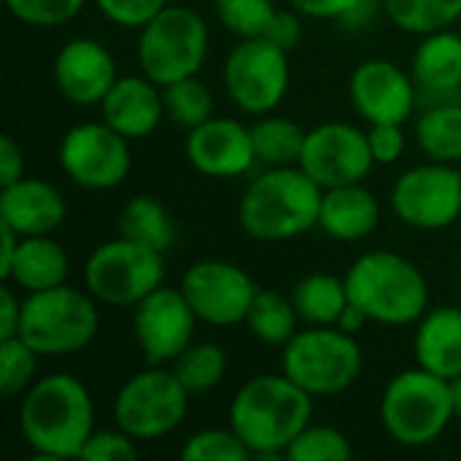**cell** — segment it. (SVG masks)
Returning <instances> with one entry per match:
<instances>
[{
  "label": "cell",
  "mask_w": 461,
  "mask_h": 461,
  "mask_svg": "<svg viewBox=\"0 0 461 461\" xmlns=\"http://www.w3.org/2000/svg\"><path fill=\"white\" fill-rule=\"evenodd\" d=\"M19 429L35 459H78L95 432L89 389L68 373L38 378L22 397Z\"/></svg>",
  "instance_id": "6da1fadb"
},
{
  "label": "cell",
  "mask_w": 461,
  "mask_h": 461,
  "mask_svg": "<svg viewBox=\"0 0 461 461\" xmlns=\"http://www.w3.org/2000/svg\"><path fill=\"white\" fill-rule=\"evenodd\" d=\"M313 419V394L286 373L246 381L230 402V427L251 456H284Z\"/></svg>",
  "instance_id": "7a4b0ae2"
},
{
  "label": "cell",
  "mask_w": 461,
  "mask_h": 461,
  "mask_svg": "<svg viewBox=\"0 0 461 461\" xmlns=\"http://www.w3.org/2000/svg\"><path fill=\"white\" fill-rule=\"evenodd\" d=\"M321 194L324 189L300 165L267 167L246 186L238 221L254 240H292L319 227Z\"/></svg>",
  "instance_id": "3957f363"
},
{
  "label": "cell",
  "mask_w": 461,
  "mask_h": 461,
  "mask_svg": "<svg viewBox=\"0 0 461 461\" xmlns=\"http://www.w3.org/2000/svg\"><path fill=\"white\" fill-rule=\"evenodd\" d=\"M348 300L375 324L408 327L429 311V284L402 254L367 251L346 273Z\"/></svg>",
  "instance_id": "277c9868"
},
{
  "label": "cell",
  "mask_w": 461,
  "mask_h": 461,
  "mask_svg": "<svg viewBox=\"0 0 461 461\" xmlns=\"http://www.w3.org/2000/svg\"><path fill=\"white\" fill-rule=\"evenodd\" d=\"M378 419L394 443L405 448L432 446L454 421L448 381L424 367L397 373L381 394Z\"/></svg>",
  "instance_id": "5b68a950"
},
{
  "label": "cell",
  "mask_w": 461,
  "mask_h": 461,
  "mask_svg": "<svg viewBox=\"0 0 461 461\" xmlns=\"http://www.w3.org/2000/svg\"><path fill=\"white\" fill-rule=\"evenodd\" d=\"M100 313L89 292L68 284L32 292L22 300L19 338L41 357L78 354L97 338Z\"/></svg>",
  "instance_id": "8992f818"
},
{
  "label": "cell",
  "mask_w": 461,
  "mask_h": 461,
  "mask_svg": "<svg viewBox=\"0 0 461 461\" xmlns=\"http://www.w3.org/2000/svg\"><path fill=\"white\" fill-rule=\"evenodd\" d=\"M211 32L205 19L186 5H167L138 30V65L154 84L197 76L208 59Z\"/></svg>",
  "instance_id": "52a82bcc"
},
{
  "label": "cell",
  "mask_w": 461,
  "mask_h": 461,
  "mask_svg": "<svg viewBox=\"0 0 461 461\" xmlns=\"http://www.w3.org/2000/svg\"><path fill=\"white\" fill-rule=\"evenodd\" d=\"M281 365L308 394L338 397L359 381L365 354L340 327H305L284 346Z\"/></svg>",
  "instance_id": "ba28073f"
},
{
  "label": "cell",
  "mask_w": 461,
  "mask_h": 461,
  "mask_svg": "<svg viewBox=\"0 0 461 461\" xmlns=\"http://www.w3.org/2000/svg\"><path fill=\"white\" fill-rule=\"evenodd\" d=\"M86 292L113 308H135L165 284V254L124 235L100 243L84 265Z\"/></svg>",
  "instance_id": "9c48e42d"
},
{
  "label": "cell",
  "mask_w": 461,
  "mask_h": 461,
  "mask_svg": "<svg viewBox=\"0 0 461 461\" xmlns=\"http://www.w3.org/2000/svg\"><path fill=\"white\" fill-rule=\"evenodd\" d=\"M189 392L165 365H149L122 384L113 400L116 427L138 443L176 432L189 411Z\"/></svg>",
  "instance_id": "30bf717a"
},
{
  "label": "cell",
  "mask_w": 461,
  "mask_h": 461,
  "mask_svg": "<svg viewBox=\"0 0 461 461\" xmlns=\"http://www.w3.org/2000/svg\"><path fill=\"white\" fill-rule=\"evenodd\" d=\"M289 51L267 38L238 41L221 70L224 92L251 116L273 113L289 92Z\"/></svg>",
  "instance_id": "8fae6325"
},
{
  "label": "cell",
  "mask_w": 461,
  "mask_h": 461,
  "mask_svg": "<svg viewBox=\"0 0 461 461\" xmlns=\"http://www.w3.org/2000/svg\"><path fill=\"white\" fill-rule=\"evenodd\" d=\"M394 216L421 232H438L461 216V170L451 162H424L405 170L392 186Z\"/></svg>",
  "instance_id": "7c38bea8"
},
{
  "label": "cell",
  "mask_w": 461,
  "mask_h": 461,
  "mask_svg": "<svg viewBox=\"0 0 461 461\" xmlns=\"http://www.w3.org/2000/svg\"><path fill=\"white\" fill-rule=\"evenodd\" d=\"M57 159L62 173L89 192L122 186L132 170L130 140L105 122H81L70 127L59 140Z\"/></svg>",
  "instance_id": "4fadbf2b"
},
{
  "label": "cell",
  "mask_w": 461,
  "mask_h": 461,
  "mask_svg": "<svg viewBox=\"0 0 461 461\" xmlns=\"http://www.w3.org/2000/svg\"><path fill=\"white\" fill-rule=\"evenodd\" d=\"M181 292L200 321L211 327H235L246 321L259 286L235 262L200 259L184 273Z\"/></svg>",
  "instance_id": "5bb4252c"
},
{
  "label": "cell",
  "mask_w": 461,
  "mask_h": 461,
  "mask_svg": "<svg viewBox=\"0 0 461 461\" xmlns=\"http://www.w3.org/2000/svg\"><path fill=\"white\" fill-rule=\"evenodd\" d=\"M197 313L181 286H159L132 308V332L146 365H173L192 343Z\"/></svg>",
  "instance_id": "9a60e30c"
},
{
  "label": "cell",
  "mask_w": 461,
  "mask_h": 461,
  "mask_svg": "<svg viewBox=\"0 0 461 461\" xmlns=\"http://www.w3.org/2000/svg\"><path fill=\"white\" fill-rule=\"evenodd\" d=\"M300 167L321 189L365 181L375 167L367 132L348 122H324L308 130Z\"/></svg>",
  "instance_id": "2e32d148"
},
{
  "label": "cell",
  "mask_w": 461,
  "mask_h": 461,
  "mask_svg": "<svg viewBox=\"0 0 461 461\" xmlns=\"http://www.w3.org/2000/svg\"><path fill=\"white\" fill-rule=\"evenodd\" d=\"M348 95L367 124H405L416 105V81L389 59H365L351 73Z\"/></svg>",
  "instance_id": "e0dca14e"
},
{
  "label": "cell",
  "mask_w": 461,
  "mask_h": 461,
  "mask_svg": "<svg viewBox=\"0 0 461 461\" xmlns=\"http://www.w3.org/2000/svg\"><path fill=\"white\" fill-rule=\"evenodd\" d=\"M184 151L189 165L208 178H238L257 165L251 127L227 116H211L189 130Z\"/></svg>",
  "instance_id": "ac0fdd59"
},
{
  "label": "cell",
  "mask_w": 461,
  "mask_h": 461,
  "mask_svg": "<svg viewBox=\"0 0 461 461\" xmlns=\"http://www.w3.org/2000/svg\"><path fill=\"white\" fill-rule=\"evenodd\" d=\"M57 92L73 105H100L116 84L119 70L113 54L92 38H73L59 46L51 65Z\"/></svg>",
  "instance_id": "d6986e66"
},
{
  "label": "cell",
  "mask_w": 461,
  "mask_h": 461,
  "mask_svg": "<svg viewBox=\"0 0 461 461\" xmlns=\"http://www.w3.org/2000/svg\"><path fill=\"white\" fill-rule=\"evenodd\" d=\"M68 216L62 192L41 178H19L0 186V224L11 227L22 238L51 235Z\"/></svg>",
  "instance_id": "ffe728a7"
},
{
  "label": "cell",
  "mask_w": 461,
  "mask_h": 461,
  "mask_svg": "<svg viewBox=\"0 0 461 461\" xmlns=\"http://www.w3.org/2000/svg\"><path fill=\"white\" fill-rule=\"evenodd\" d=\"M103 122L122 132L127 140L151 135L165 119L162 86L149 76H119L100 103Z\"/></svg>",
  "instance_id": "44dd1931"
},
{
  "label": "cell",
  "mask_w": 461,
  "mask_h": 461,
  "mask_svg": "<svg viewBox=\"0 0 461 461\" xmlns=\"http://www.w3.org/2000/svg\"><path fill=\"white\" fill-rule=\"evenodd\" d=\"M378 221H381V203L362 181L324 189L319 230H324L330 238L343 243H357L373 235L378 230Z\"/></svg>",
  "instance_id": "7402d4cb"
},
{
  "label": "cell",
  "mask_w": 461,
  "mask_h": 461,
  "mask_svg": "<svg viewBox=\"0 0 461 461\" xmlns=\"http://www.w3.org/2000/svg\"><path fill=\"white\" fill-rule=\"evenodd\" d=\"M413 351L419 367L446 381L461 375V308H429L419 319Z\"/></svg>",
  "instance_id": "603a6c76"
},
{
  "label": "cell",
  "mask_w": 461,
  "mask_h": 461,
  "mask_svg": "<svg viewBox=\"0 0 461 461\" xmlns=\"http://www.w3.org/2000/svg\"><path fill=\"white\" fill-rule=\"evenodd\" d=\"M70 273L68 251L51 235H27L19 240L16 257L3 276V281L14 284L24 294L62 286Z\"/></svg>",
  "instance_id": "cb8c5ba5"
},
{
  "label": "cell",
  "mask_w": 461,
  "mask_h": 461,
  "mask_svg": "<svg viewBox=\"0 0 461 461\" xmlns=\"http://www.w3.org/2000/svg\"><path fill=\"white\" fill-rule=\"evenodd\" d=\"M411 76L429 95H454L461 86V32L438 30L421 35Z\"/></svg>",
  "instance_id": "d4e9b609"
},
{
  "label": "cell",
  "mask_w": 461,
  "mask_h": 461,
  "mask_svg": "<svg viewBox=\"0 0 461 461\" xmlns=\"http://www.w3.org/2000/svg\"><path fill=\"white\" fill-rule=\"evenodd\" d=\"M292 303L300 321H305L308 327H335L348 305L346 278H338L332 273H311L297 281Z\"/></svg>",
  "instance_id": "484cf974"
},
{
  "label": "cell",
  "mask_w": 461,
  "mask_h": 461,
  "mask_svg": "<svg viewBox=\"0 0 461 461\" xmlns=\"http://www.w3.org/2000/svg\"><path fill=\"white\" fill-rule=\"evenodd\" d=\"M119 235L167 254L176 243V224L157 197L135 194L119 213Z\"/></svg>",
  "instance_id": "4316f807"
},
{
  "label": "cell",
  "mask_w": 461,
  "mask_h": 461,
  "mask_svg": "<svg viewBox=\"0 0 461 461\" xmlns=\"http://www.w3.org/2000/svg\"><path fill=\"white\" fill-rule=\"evenodd\" d=\"M308 130L286 116L265 113L251 124V140L257 151V165L265 167H292L300 165Z\"/></svg>",
  "instance_id": "83f0119b"
},
{
  "label": "cell",
  "mask_w": 461,
  "mask_h": 461,
  "mask_svg": "<svg viewBox=\"0 0 461 461\" xmlns=\"http://www.w3.org/2000/svg\"><path fill=\"white\" fill-rule=\"evenodd\" d=\"M416 143L435 162L459 165L461 159V105L440 103L424 111L416 122Z\"/></svg>",
  "instance_id": "f1b7e54d"
},
{
  "label": "cell",
  "mask_w": 461,
  "mask_h": 461,
  "mask_svg": "<svg viewBox=\"0 0 461 461\" xmlns=\"http://www.w3.org/2000/svg\"><path fill=\"white\" fill-rule=\"evenodd\" d=\"M251 335L267 346H286L300 330V316H297V308L292 303V297H284L273 289H259L249 313H246V321H243Z\"/></svg>",
  "instance_id": "f546056e"
},
{
  "label": "cell",
  "mask_w": 461,
  "mask_h": 461,
  "mask_svg": "<svg viewBox=\"0 0 461 461\" xmlns=\"http://www.w3.org/2000/svg\"><path fill=\"white\" fill-rule=\"evenodd\" d=\"M386 16L405 32L429 35L461 19V0H384Z\"/></svg>",
  "instance_id": "4dcf8cb0"
},
{
  "label": "cell",
  "mask_w": 461,
  "mask_h": 461,
  "mask_svg": "<svg viewBox=\"0 0 461 461\" xmlns=\"http://www.w3.org/2000/svg\"><path fill=\"white\" fill-rule=\"evenodd\" d=\"M189 394L216 389L227 375V354L219 343H192L170 367Z\"/></svg>",
  "instance_id": "1f68e13d"
},
{
  "label": "cell",
  "mask_w": 461,
  "mask_h": 461,
  "mask_svg": "<svg viewBox=\"0 0 461 461\" xmlns=\"http://www.w3.org/2000/svg\"><path fill=\"white\" fill-rule=\"evenodd\" d=\"M162 100H165V119L184 127L186 132L200 127L203 122H208L213 116V105H216L211 86L205 81H200L197 76H189V78L162 86Z\"/></svg>",
  "instance_id": "d6a6232c"
},
{
  "label": "cell",
  "mask_w": 461,
  "mask_h": 461,
  "mask_svg": "<svg viewBox=\"0 0 461 461\" xmlns=\"http://www.w3.org/2000/svg\"><path fill=\"white\" fill-rule=\"evenodd\" d=\"M213 8L221 27L238 41L265 38L278 14L273 0H213Z\"/></svg>",
  "instance_id": "836d02e7"
},
{
  "label": "cell",
  "mask_w": 461,
  "mask_h": 461,
  "mask_svg": "<svg viewBox=\"0 0 461 461\" xmlns=\"http://www.w3.org/2000/svg\"><path fill=\"white\" fill-rule=\"evenodd\" d=\"M292 461H348L354 456L351 440L338 427L308 424L284 454Z\"/></svg>",
  "instance_id": "e575fe53"
},
{
  "label": "cell",
  "mask_w": 461,
  "mask_h": 461,
  "mask_svg": "<svg viewBox=\"0 0 461 461\" xmlns=\"http://www.w3.org/2000/svg\"><path fill=\"white\" fill-rule=\"evenodd\" d=\"M38 351L19 335L0 340V397L14 400L35 384Z\"/></svg>",
  "instance_id": "d590c367"
},
{
  "label": "cell",
  "mask_w": 461,
  "mask_h": 461,
  "mask_svg": "<svg viewBox=\"0 0 461 461\" xmlns=\"http://www.w3.org/2000/svg\"><path fill=\"white\" fill-rule=\"evenodd\" d=\"M184 461H249L251 451L249 446L238 438L232 427L227 429H200L194 432L184 448H181Z\"/></svg>",
  "instance_id": "8d00e7d4"
},
{
  "label": "cell",
  "mask_w": 461,
  "mask_h": 461,
  "mask_svg": "<svg viewBox=\"0 0 461 461\" xmlns=\"http://www.w3.org/2000/svg\"><path fill=\"white\" fill-rule=\"evenodd\" d=\"M5 8L22 24L62 27L81 14L84 0H5Z\"/></svg>",
  "instance_id": "74e56055"
},
{
  "label": "cell",
  "mask_w": 461,
  "mask_h": 461,
  "mask_svg": "<svg viewBox=\"0 0 461 461\" xmlns=\"http://www.w3.org/2000/svg\"><path fill=\"white\" fill-rule=\"evenodd\" d=\"M78 459L86 461H135L138 459V440L130 438L124 429H95L81 448Z\"/></svg>",
  "instance_id": "f35d334b"
},
{
  "label": "cell",
  "mask_w": 461,
  "mask_h": 461,
  "mask_svg": "<svg viewBox=\"0 0 461 461\" xmlns=\"http://www.w3.org/2000/svg\"><path fill=\"white\" fill-rule=\"evenodd\" d=\"M95 5L108 22H113L119 27L140 30L162 8H167L170 0H95Z\"/></svg>",
  "instance_id": "ab89813d"
},
{
  "label": "cell",
  "mask_w": 461,
  "mask_h": 461,
  "mask_svg": "<svg viewBox=\"0 0 461 461\" xmlns=\"http://www.w3.org/2000/svg\"><path fill=\"white\" fill-rule=\"evenodd\" d=\"M367 143H370L375 165H394L405 154L402 124H370Z\"/></svg>",
  "instance_id": "60d3db41"
},
{
  "label": "cell",
  "mask_w": 461,
  "mask_h": 461,
  "mask_svg": "<svg viewBox=\"0 0 461 461\" xmlns=\"http://www.w3.org/2000/svg\"><path fill=\"white\" fill-rule=\"evenodd\" d=\"M265 38L273 41L276 46H281L284 51H292L303 41V16L294 8L292 11H278Z\"/></svg>",
  "instance_id": "b9f144b4"
},
{
  "label": "cell",
  "mask_w": 461,
  "mask_h": 461,
  "mask_svg": "<svg viewBox=\"0 0 461 461\" xmlns=\"http://www.w3.org/2000/svg\"><path fill=\"white\" fill-rule=\"evenodd\" d=\"M357 0H289V5L305 16V19H327V22H343V16L351 11Z\"/></svg>",
  "instance_id": "7bdbcfd3"
},
{
  "label": "cell",
  "mask_w": 461,
  "mask_h": 461,
  "mask_svg": "<svg viewBox=\"0 0 461 461\" xmlns=\"http://www.w3.org/2000/svg\"><path fill=\"white\" fill-rule=\"evenodd\" d=\"M24 176V151L22 146L11 138H0V186H8Z\"/></svg>",
  "instance_id": "ee69618b"
},
{
  "label": "cell",
  "mask_w": 461,
  "mask_h": 461,
  "mask_svg": "<svg viewBox=\"0 0 461 461\" xmlns=\"http://www.w3.org/2000/svg\"><path fill=\"white\" fill-rule=\"evenodd\" d=\"M22 321V300L14 294V284L3 281L0 289V340L16 338Z\"/></svg>",
  "instance_id": "f6af8a7d"
},
{
  "label": "cell",
  "mask_w": 461,
  "mask_h": 461,
  "mask_svg": "<svg viewBox=\"0 0 461 461\" xmlns=\"http://www.w3.org/2000/svg\"><path fill=\"white\" fill-rule=\"evenodd\" d=\"M378 11H384V0H357L351 5V11L343 16V24L348 30H362L365 24H370L378 16Z\"/></svg>",
  "instance_id": "bcb514c9"
},
{
  "label": "cell",
  "mask_w": 461,
  "mask_h": 461,
  "mask_svg": "<svg viewBox=\"0 0 461 461\" xmlns=\"http://www.w3.org/2000/svg\"><path fill=\"white\" fill-rule=\"evenodd\" d=\"M370 319L365 316V311L362 308H357L351 300H348V305H346V311L340 313V319H338V324L335 327H340L343 332H348V335H357L359 330H365V324H367Z\"/></svg>",
  "instance_id": "7dc6e473"
},
{
  "label": "cell",
  "mask_w": 461,
  "mask_h": 461,
  "mask_svg": "<svg viewBox=\"0 0 461 461\" xmlns=\"http://www.w3.org/2000/svg\"><path fill=\"white\" fill-rule=\"evenodd\" d=\"M448 389H451V405H454V419L461 421V375L448 381Z\"/></svg>",
  "instance_id": "c3c4849f"
},
{
  "label": "cell",
  "mask_w": 461,
  "mask_h": 461,
  "mask_svg": "<svg viewBox=\"0 0 461 461\" xmlns=\"http://www.w3.org/2000/svg\"><path fill=\"white\" fill-rule=\"evenodd\" d=\"M459 170H461V159H459Z\"/></svg>",
  "instance_id": "681fc988"
}]
</instances>
